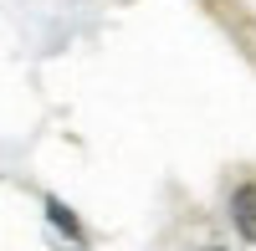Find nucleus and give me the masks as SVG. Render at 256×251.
Segmentation results:
<instances>
[{
  "label": "nucleus",
  "instance_id": "f257e3e1",
  "mask_svg": "<svg viewBox=\"0 0 256 251\" xmlns=\"http://www.w3.org/2000/svg\"><path fill=\"white\" fill-rule=\"evenodd\" d=\"M230 220H236V231L246 241H256V184H241L230 195Z\"/></svg>",
  "mask_w": 256,
  "mask_h": 251
},
{
  "label": "nucleus",
  "instance_id": "f03ea898",
  "mask_svg": "<svg viewBox=\"0 0 256 251\" xmlns=\"http://www.w3.org/2000/svg\"><path fill=\"white\" fill-rule=\"evenodd\" d=\"M46 216H52V220L62 226V231L72 236V241H82V226L72 220V210H67V205H62V200H46Z\"/></svg>",
  "mask_w": 256,
  "mask_h": 251
},
{
  "label": "nucleus",
  "instance_id": "7ed1b4c3",
  "mask_svg": "<svg viewBox=\"0 0 256 251\" xmlns=\"http://www.w3.org/2000/svg\"><path fill=\"white\" fill-rule=\"evenodd\" d=\"M210 251H220V246H210Z\"/></svg>",
  "mask_w": 256,
  "mask_h": 251
}]
</instances>
